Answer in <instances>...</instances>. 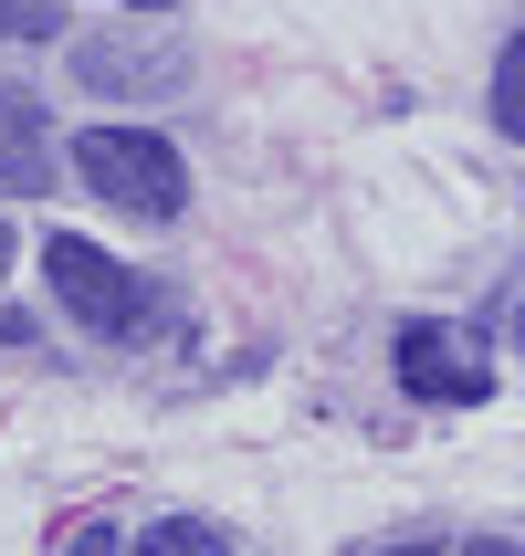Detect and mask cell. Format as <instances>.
Here are the masks:
<instances>
[{
	"label": "cell",
	"mask_w": 525,
	"mask_h": 556,
	"mask_svg": "<svg viewBox=\"0 0 525 556\" xmlns=\"http://www.w3.org/2000/svg\"><path fill=\"white\" fill-rule=\"evenodd\" d=\"M42 283H53V305L74 315V326H95L105 346L168 337V294H158L137 263H116L105 242H85V231H53V242H42Z\"/></svg>",
	"instance_id": "cell-1"
},
{
	"label": "cell",
	"mask_w": 525,
	"mask_h": 556,
	"mask_svg": "<svg viewBox=\"0 0 525 556\" xmlns=\"http://www.w3.org/2000/svg\"><path fill=\"white\" fill-rule=\"evenodd\" d=\"M74 179L137 220H179V200H189V168L158 126H85L74 137Z\"/></svg>",
	"instance_id": "cell-2"
},
{
	"label": "cell",
	"mask_w": 525,
	"mask_h": 556,
	"mask_svg": "<svg viewBox=\"0 0 525 556\" xmlns=\"http://www.w3.org/2000/svg\"><path fill=\"white\" fill-rule=\"evenodd\" d=\"M400 389L473 409V400H495V368H484V346L463 326H400Z\"/></svg>",
	"instance_id": "cell-3"
},
{
	"label": "cell",
	"mask_w": 525,
	"mask_h": 556,
	"mask_svg": "<svg viewBox=\"0 0 525 556\" xmlns=\"http://www.w3.org/2000/svg\"><path fill=\"white\" fill-rule=\"evenodd\" d=\"M74 85L85 94H179L189 85V42H168V31L158 42H116V31L105 42H74Z\"/></svg>",
	"instance_id": "cell-4"
},
{
	"label": "cell",
	"mask_w": 525,
	"mask_h": 556,
	"mask_svg": "<svg viewBox=\"0 0 525 556\" xmlns=\"http://www.w3.org/2000/svg\"><path fill=\"white\" fill-rule=\"evenodd\" d=\"M126 556H232V535H211V526H189V515H168V526H148Z\"/></svg>",
	"instance_id": "cell-5"
},
{
	"label": "cell",
	"mask_w": 525,
	"mask_h": 556,
	"mask_svg": "<svg viewBox=\"0 0 525 556\" xmlns=\"http://www.w3.org/2000/svg\"><path fill=\"white\" fill-rule=\"evenodd\" d=\"M495 126H504V137H525V31L495 53Z\"/></svg>",
	"instance_id": "cell-6"
},
{
	"label": "cell",
	"mask_w": 525,
	"mask_h": 556,
	"mask_svg": "<svg viewBox=\"0 0 525 556\" xmlns=\"http://www.w3.org/2000/svg\"><path fill=\"white\" fill-rule=\"evenodd\" d=\"M11 31H22V42H42V31H53V11H42V0H0V42H11Z\"/></svg>",
	"instance_id": "cell-7"
},
{
	"label": "cell",
	"mask_w": 525,
	"mask_h": 556,
	"mask_svg": "<svg viewBox=\"0 0 525 556\" xmlns=\"http://www.w3.org/2000/svg\"><path fill=\"white\" fill-rule=\"evenodd\" d=\"M463 556H525V546H515V535H473Z\"/></svg>",
	"instance_id": "cell-8"
},
{
	"label": "cell",
	"mask_w": 525,
	"mask_h": 556,
	"mask_svg": "<svg viewBox=\"0 0 525 556\" xmlns=\"http://www.w3.org/2000/svg\"><path fill=\"white\" fill-rule=\"evenodd\" d=\"M105 535H116V526H85V535H74V556H105Z\"/></svg>",
	"instance_id": "cell-9"
},
{
	"label": "cell",
	"mask_w": 525,
	"mask_h": 556,
	"mask_svg": "<svg viewBox=\"0 0 525 556\" xmlns=\"http://www.w3.org/2000/svg\"><path fill=\"white\" fill-rule=\"evenodd\" d=\"M0 274H11V220H0Z\"/></svg>",
	"instance_id": "cell-10"
},
{
	"label": "cell",
	"mask_w": 525,
	"mask_h": 556,
	"mask_svg": "<svg viewBox=\"0 0 525 556\" xmlns=\"http://www.w3.org/2000/svg\"><path fill=\"white\" fill-rule=\"evenodd\" d=\"M116 11H168V0H116Z\"/></svg>",
	"instance_id": "cell-11"
},
{
	"label": "cell",
	"mask_w": 525,
	"mask_h": 556,
	"mask_svg": "<svg viewBox=\"0 0 525 556\" xmlns=\"http://www.w3.org/2000/svg\"><path fill=\"white\" fill-rule=\"evenodd\" d=\"M515 346H525V305H515Z\"/></svg>",
	"instance_id": "cell-12"
}]
</instances>
